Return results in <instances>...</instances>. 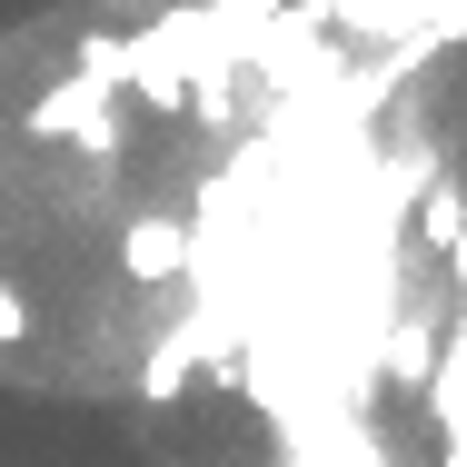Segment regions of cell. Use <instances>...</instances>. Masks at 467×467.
<instances>
[{"mask_svg":"<svg viewBox=\"0 0 467 467\" xmlns=\"http://www.w3.org/2000/svg\"><path fill=\"white\" fill-rule=\"evenodd\" d=\"M119 259H130V279H180L189 269V229L180 219H140V229L119 239Z\"/></svg>","mask_w":467,"mask_h":467,"instance_id":"cell-3","label":"cell"},{"mask_svg":"<svg viewBox=\"0 0 467 467\" xmlns=\"http://www.w3.org/2000/svg\"><path fill=\"white\" fill-rule=\"evenodd\" d=\"M30 338H40V308H30L20 288L0 279V348H30Z\"/></svg>","mask_w":467,"mask_h":467,"instance_id":"cell-5","label":"cell"},{"mask_svg":"<svg viewBox=\"0 0 467 467\" xmlns=\"http://www.w3.org/2000/svg\"><path fill=\"white\" fill-rule=\"evenodd\" d=\"M109 10H150V0H109Z\"/></svg>","mask_w":467,"mask_h":467,"instance_id":"cell-7","label":"cell"},{"mask_svg":"<svg viewBox=\"0 0 467 467\" xmlns=\"http://www.w3.org/2000/svg\"><path fill=\"white\" fill-rule=\"evenodd\" d=\"M199 348H209L199 328H170V338L150 348V368H140V388H150V398H180V388H189V368H199Z\"/></svg>","mask_w":467,"mask_h":467,"instance_id":"cell-4","label":"cell"},{"mask_svg":"<svg viewBox=\"0 0 467 467\" xmlns=\"http://www.w3.org/2000/svg\"><path fill=\"white\" fill-rule=\"evenodd\" d=\"M438 348H448V338H438V328L418 318V298H408L398 328H388V358H378V368L398 378V388H428V378H438Z\"/></svg>","mask_w":467,"mask_h":467,"instance_id":"cell-1","label":"cell"},{"mask_svg":"<svg viewBox=\"0 0 467 467\" xmlns=\"http://www.w3.org/2000/svg\"><path fill=\"white\" fill-rule=\"evenodd\" d=\"M428 239H438V249H458V239H467V219H458V189H428Z\"/></svg>","mask_w":467,"mask_h":467,"instance_id":"cell-6","label":"cell"},{"mask_svg":"<svg viewBox=\"0 0 467 467\" xmlns=\"http://www.w3.org/2000/svg\"><path fill=\"white\" fill-rule=\"evenodd\" d=\"M99 109H109V99H99L90 80H60V90H40L20 109V130H30V140H80V119H99Z\"/></svg>","mask_w":467,"mask_h":467,"instance_id":"cell-2","label":"cell"}]
</instances>
